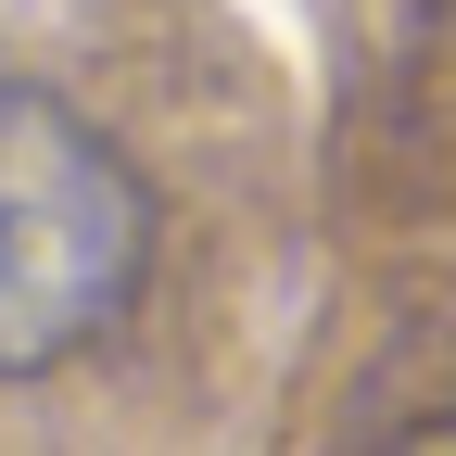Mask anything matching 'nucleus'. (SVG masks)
<instances>
[{
    "instance_id": "nucleus-2",
    "label": "nucleus",
    "mask_w": 456,
    "mask_h": 456,
    "mask_svg": "<svg viewBox=\"0 0 456 456\" xmlns=\"http://www.w3.org/2000/svg\"><path fill=\"white\" fill-rule=\"evenodd\" d=\"M380 456H456V419H419V431H393Z\"/></svg>"
},
{
    "instance_id": "nucleus-1",
    "label": "nucleus",
    "mask_w": 456,
    "mask_h": 456,
    "mask_svg": "<svg viewBox=\"0 0 456 456\" xmlns=\"http://www.w3.org/2000/svg\"><path fill=\"white\" fill-rule=\"evenodd\" d=\"M152 266V203L77 102L0 77V380L89 355Z\"/></svg>"
}]
</instances>
